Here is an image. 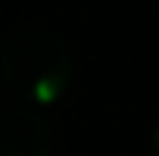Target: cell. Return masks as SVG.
I'll list each match as a JSON object with an SVG mask.
<instances>
[{"mask_svg": "<svg viewBox=\"0 0 159 156\" xmlns=\"http://www.w3.org/2000/svg\"><path fill=\"white\" fill-rule=\"evenodd\" d=\"M3 88L31 105H54L75 82V51L48 24H20L0 44Z\"/></svg>", "mask_w": 159, "mask_h": 156, "instance_id": "6da1fadb", "label": "cell"}, {"mask_svg": "<svg viewBox=\"0 0 159 156\" xmlns=\"http://www.w3.org/2000/svg\"><path fill=\"white\" fill-rule=\"evenodd\" d=\"M58 129L41 109H0V156H54Z\"/></svg>", "mask_w": 159, "mask_h": 156, "instance_id": "7a4b0ae2", "label": "cell"}]
</instances>
